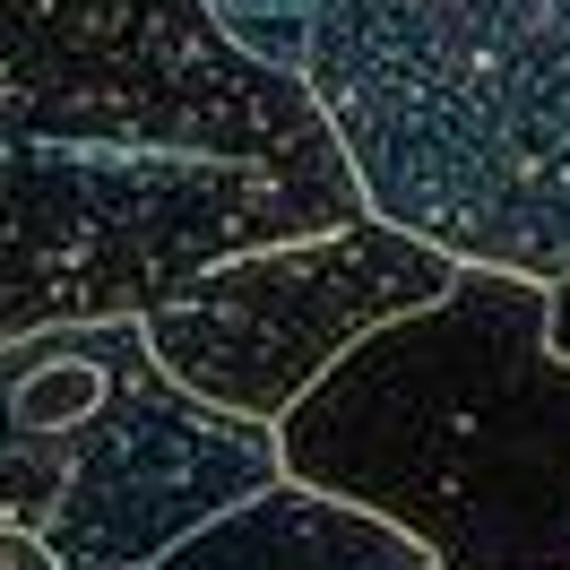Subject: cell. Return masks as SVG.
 <instances>
[{
	"instance_id": "cell-5",
	"label": "cell",
	"mask_w": 570,
	"mask_h": 570,
	"mask_svg": "<svg viewBox=\"0 0 570 570\" xmlns=\"http://www.w3.org/2000/svg\"><path fill=\"white\" fill-rule=\"evenodd\" d=\"M450 277L459 268L432 243L390 234L381 216H355L328 234L208 259L199 277L147 303L139 337L174 390L208 397L243 424H277L346 346L424 312Z\"/></svg>"
},
{
	"instance_id": "cell-1",
	"label": "cell",
	"mask_w": 570,
	"mask_h": 570,
	"mask_svg": "<svg viewBox=\"0 0 570 570\" xmlns=\"http://www.w3.org/2000/svg\"><path fill=\"white\" fill-rule=\"evenodd\" d=\"M355 216L303 87L199 0H0V346Z\"/></svg>"
},
{
	"instance_id": "cell-3",
	"label": "cell",
	"mask_w": 570,
	"mask_h": 570,
	"mask_svg": "<svg viewBox=\"0 0 570 570\" xmlns=\"http://www.w3.org/2000/svg\"><path fill=\"white\" fill-rule=\"evenodd\" d=\"M268 432L285 484L390 519L432 570H570V363L528 277L459 268Z\"/></svg>"
},
{
	"instance_id": "cell-4",
	"label": "cell",
	"mask_w": 570,
	"mask_h": 570,
	"mask_svg": "<svg viewBox=\"0 0 570 570\" xmlns=\"http://www.w3.org/2000/svg\"><path fill=\"white\" fill-rule=\"evenodd\" d=\"M277 475V432L174 390L139 312L0 346V528L52 570H147Z\"/></svg>"
},
{
	"instance_id": "cell-8",
	"label": "cell",
	"mask_w": 570,
	"mask_h": 570,
	"mask_svg": "<svg viewBox=\"0 0 570 570\" xmlns=\"http://www.w3.org/2000/svg\"><path fill=\"white\" fill-rule=\"evenodd\" d=\"M0 570H52V562H43L27 535H9V528H0Z\"/></svg>"
},
{
	"instance_id": "cell-2",
	"label": "cell",
	"mask_w": 570,
	"mask_h": 570,
	"mask_svg": "<svg viewBox=\"0 0 570 570\" xmlns=\"http://www.w3.org/2000/svg\"><path fill=\"white\" fill-rule=\"evenodd\" d=\"M303 87L363 216L450 268L570 277V0H199Z\"/></svg>"
},
{
	"instance_id": "cell-6",
	"label": "cell",
	"mask_w": 570,
	"mask_h": 570,
	"mask_svg": "<svg viewBox=\"0 0 570 570\" xmlns=\"http://www.w3.org/2000/svg\"><path fill=\"white\" fill-rule=\"evenodd\" d=\"M147 570H432L390 519L346 510V501L312 493V484H268V493L216 510L208 528H190L174 553Z\"/></svg>"
},
{
	"instance_id": "cell-7",
	"label": "cell",
	"mask_w": 570,
	"mask_h": 570,
	"mask_svg": "<svg viewBox=\"0 0 570 570\" xmlns=\"http://www.w3.org/2000/svg\"><path fill=\"white\" fill-rule=\"evenodd\" d=\"M544 355H553V363H570V277H553V285H544Z\"/></svg>"
}]
</instances>
